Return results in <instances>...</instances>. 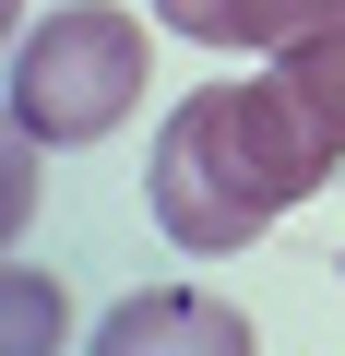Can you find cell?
I'll return each mask as SVG.
<instances>
[{"label":"cell","mask_w":345,"mask_h":356,"mask_svg":"<svg viewBox=\"0 0 345 356\" xmlns=\"http://www.w3.org/2000/svg\"><path fill=\"white\" fill-rule=\"evenodd\" d=\"M298 13L309 0H155V24L191 36V48H286Z\"/></svg>","instance_id":"cell-4"},{"label":"cell","mask_w":345,"mask_h":356,"mask_svg":"<svg viewBox=\"0 0 345 356\" xmlns=\"http://www.w3.org/2000/svg\"><path fill=\"white\" fill-rule=\"evenodd\" d=\"M274 72H286V83H298V95L345 131V0H309V13H298V36L274 48Z\"/></svg>","instance_id":"cell-5"},{"label":"cell","mask_w":345,"mask_h":356,"mask_svg":"<svg viewBox=\"0 0 345 356\" xmlns=\"http://www.w3.org/2000/svg\"><path fill=\"white\" fill-rule=\"evenodd\" d=\"M333 166H345V131L286 72H262V83H203V95L167 107L143 191H155V226L167 238L215 261V250H250L286 202H309Z\"/></svg>","instance_id":"cell-1"},{"label":"cell","mask_w":345,"mask_h":356,"mask_svg":"<svg viewBox=\"0 0 345 356\" xmlns=\"http://www.w3.org/2000/svg\"><path fill=\"white\" fill-rule=\"evenodd\" d=\"M95 344H107V356H143V344H215V356H250V321L215 309V297H131V309H107Z\"/></svg>","instance_id":"cell-3"},{"label":"cell","mask_w":345,"mask_h":356,"mask_svg":"<svg viewBox=\"0 0 345 356\" xmlns=\"http://www.w3.org/2000/svg\"><path fill=\"white\" fill-rule=\"evenodd\" d=\"M143 107V24L107 13V0H72L48 13L13 60V131L24 143H95Z\"/></svg>","instance_id":"cell-2"}]
</instances>
